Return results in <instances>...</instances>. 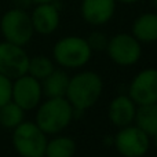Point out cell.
Segmentation results:
<instances>
[{
	"instance_id": "5bb4252c",
	"label": "cell",
	"mask_w": 157,
	"mask_h": 157,
	"mask_svg": "<svg viewBox=\"0 0 157 157\" xmlns=\"http://www.w3.org/2000/svg\"><path fill=\"white\" fill-rule=\"evenodd\" d=\"M131 35L142 44H152L157 41V13L147 11L134 19L131 25Z\"/></svg>"
},
{
	"instance_id": "d4e9b609",
	"label": "cell",
	"mask_w": 157,
	"mask_h": 157,
	"mask_svg": "<svg viewBox=\"0 0 157 157\" xmlns=\"http://www.w3.org/2000/svg\"><path fill=\"white\" fill-rule=\"evenodd\" d=\"M57 0H33V4H41V3H52Z\"/></svg>"
},
{
	"instance_id": "e0dca14e",
	"label": "cell",
	"mask_w": 157,
	"mask_h": 157,
	"mask_svg": "<svg viewBox=\"0 0 157 157\" xmlns=\"http://www.w3.org/2000/svg\"><path fill=\"white\" fill-rule=\"evenodd\" d=\"M134 124L149 136L157 134V102L136 106Z\"/></svg>"
},
{
	"instance_id": "52a82bcc",
	"label": "cell",
	"mask_w": 157,
	"mask_h": 157,
	"mask_svg": "<svg viewBox=\"0 0 157 157\" xmlns=\"http://www.w3.org/2000/svg\"><path fill=\"white\" fill-rule=\"evenodd\" d=\"M150 146V136L135 124L119 128L113 135L112 147L121 157H145Z\"/></svg>"
},
{
	"instance_id": "7a4b0ae2",
	"label": "cell",
	"mask_w": 157,
	"mask_h": 157,
	"mask_svg": "<svg viewBox=\"0 0 157 157\" xmlns=\"http://www.w3.org/2000/svg\"><path fill=\"white\" fill-rule=\"evenodd\" d=\"M35 110V123L48 136L62 134L73 121V108L65 97L46 98Z\"/></svg>"
},
{
	"instance_id": "cb8c5ba5",
	"label": "cell",
	"mask_w": 157,
	"mask_h": 157,
	"mask_svg": "<svg viewBox=\"0 0 157 157\" xmlns=\"http://www.w3.org/2000/svg\"><path fill=\"white\" fill-rule=\"evenodd\" d=\"M150 145H153V146H155V149L157 150V134H155V135L150 136Z\"/></svg>"
},
{
	"instance_id": "4fadbf2b",
	"label": "cell",
	"mask_w": 157,
	"mask_h": 157,
	"mask_svg": "<svg viewBox=\"0 0 157 157\" xmlns=\"http://www.w3.org/2000/svg\"><path fill=\"white\" fill-rule=\"evenodd\" d=\"M136 106L138 105L128 97V94L116 95L108 105L109 121L117 128L134 124Z\"/></svg>"
},
{
	"instance_id": "d6986e66",
	"label": "cell",
	"mask_w": 157,
	"mask_h": 157,
	"mask_svg": "<svg viewBox=\"0 0 157 157\" xmlns=\"http://www.w3.org/2000/svg\"><path fill=\"white\" fill-rule=\"evenodd\" d=\"M55 68H57V65H55V62L52 61L51 57H47V55H35V57L29 58L28 73L41 81L44 77L48 76Z\"/></svg>"
},
{
	"instance_id": "5b68a950",
	"label": "cell",
	"mask_w": 157,
	"mask_h": 157,
	"mask_svg": "<svg viewBox=\"0 0 157 157\" xmlns=\"http://www.w3.org/2000/svg\"><path fill=\"white\" fill-rule=\"evenodd\" d=\"M0 33L3 40L25 47L35 36L30 14L28 10L13 7L0 18Z\"/></svg>"
},
{
	"instance_id": "484cf974",
	"label": "cell",
	"mask_w": 157,
	"mask_h": 157,
	"mask_svg": "<svg viewBox=\"0 0 157 157\" xmlns=\"http://www.w3.org/2000/svg\"><path fill=\"white\" fill-rule=\"evenodd\" d=\"M152 2H153V6H155L156 10H157V0H152Z\"/></svg>"
},
{
	"instance_id": "6da1fadb",
	"label": "cell",
	"mask_w": 157,
	"mask_h": 157,
	"mask_svg": "<svg viewBox=\"0 0 157 157\" xmlns=\"http://www.w3.org/2000/svg\"><path fill=\"white\" fill-rule=\"evenodd\" d=\"M103 78L94 71H80L69 77L65 98L76 110L87 112L98 103L103 94Z\"/></svg>"
},
{
	"instance_id": "7c38bea8",
	"label": "cell",
	"mask_w": 157,
	"mask_h": 157,
	"mask_svg": "<svg viewBox=\"0 0 157 157\" xmlns=\"http://www.w3.org/2000/svg\"><path fill=\"white\" fill-rule=\"evenodd\" d=\"M116 0H81L80 15L91 26H103L116 14Z\"/></svg>"
},
{
	"instance_id": "44dd1931",
	"label": "cell",
	"mask_w": 157,
	"mask_h": 157,
	"mask_svg": "<svg viewBox=\"0 0 157 157\" xmlns=\"http://www.w3.org/2000/svg\"><path fill=\"white\" fill-rule=\"evenodd\" d=\"M11 84L13 80L0 73V106L11 101Z\"/></svg>"
},
{
	"instance_id": "ba28073f",
	"label": "cell",
	"mask_w": 157,
	"mask_h": 157,
	"mask_svg": "<svg viewBox=\"0 0 157 157\" xmlns=\"http://www.w3.org/2000/svg\"><path fill=\"white\" fill-rule=\"evenodd\" d=\"M41 81L36 77L25 73L13 80L11 84V101L15 102L25 112L35 110L43 101Z\"/></svg>"
},
{
	"instance_id": "7402d4cb",
	"label": "cell",
	"mask_w": 157,
	"mask_h": 157,
	"mask_svg": "<svg viewBox=\"0 0 157 157\" xmlns=\"http://www.w3.org/2000/svg\"><path fill=\"white\" fill-rule=\"evenodd\" d=\"M13 4H14V7L22 8V10H28L32 6H35L33 4V0H13Z\"/></svg>"
},
{
	"instance_id": "603a6c76",
	"label": "cell",
	"mask_w": 157,
	"mask_h": 157,
	"mask_svg": "<svg viewBox=\"0 0 157 157\" xmlns=\"http://www.w3.org/2000/svg\"><path fill=\"white\" fill-rule=\"evenodd\" d=\"M138 2H141V0H116V3H121V4H127V6L135 4V3H138Z\"/></svg>"
},
{
	"instance_id": "ac0fdd59",
	"label": "cell",
	"mask_w": 157,
	"mask_h": 157,
	"mask_svg": "<svg viewBox=\"0 0 157 157\" xmlns=\"http://www.w3.org/2000/svg\"><path fill=\"white\" fill-rule=\"evenodd\" d=\"M25 113L26 112L19 108L15 102L8 101L7 103L0 106V127L13 131L25 120Z\"/></svg>"
},
{
	"instance_id": "30bf717a",
	"label": "cell",
	"mask_w": 157,
	"mask_h": 157,
	"mask_svg": "<svg viewBox=\"0 0 157 157\" xmlns=\"http://www.w3.org/2000/svg\"><path fill=\"white\" fill-rule=\"evenodd\" d=\"M128 97L136 105L157 102V68L139 71L128 84Z\"/></svg>"
},
{
	"instance_id": "9a60e30c",
	"label": "cell",
	"mask_w": 157,
	"mask_h": 157,
	"mask_svg": "<svg viewBox=\"0 0 157 157\" xmlns=\"http://www.w3.org/2000/svg\"><path fill=\"white\" fill-rule=\"evenodd\" d=\"M69 75L66 73L65 69L55 68L47 77L41 80V88H43V95L46 98H58L65 97L66 90L69 84Z\"/></svg>"
},
{
	"instance_id": "277c9868",
	"label": "cell",
	"mask_w": 157,
	"mask_h": 157,
	"mask_svg": "<svg viewBox=\"0 0 157 157\" xmlns=\"http://www.w3.org/2000/svg\"><path fill=\"white\" fill-rule=\"evenodd\" d=\"M48 135L35 121H24L11 131V145L19 157H44Z\"/></svg>"
},
{
	"instance_id": "9c48e42d",
	"label": "cell",
	"mask_w": 157,
	"mask_h": 157,
	"mask_svg": "<svg viewBox=\"0 0 157 157\" xmlns=\"http://www.w3.org/2000/svg\"><path fill=\"white\" fill-rule=\"evenodd\" d=\"M29 55L22 46L10 41H0V73L6 77L14 78L28 73Z\"/></svg>"
},
{
	"instance_id": "8fae6325",
	"label": "cell",
	"mask_w": 157,
	"mask_h": 157,
	"mask_svg": "<svg viewBox=\"0 0 157 157\" xmlns=\"http://www.w3.org/2000/svg\"><path fill=\"white\" fill-rule=\"evenodd\" d=\"M30 21L35 33L41 36H50L59 28L61 10L57 2L35 4L30 11Z\"/></svg>"
},
{
	"instance_id": "ffe728a7",
	"label": "cell",
	"mask_w": 157,
	"mask_h": 157,
	"mask_svg": "<svg viewBox=\"0 0 157 157\" xmlns=\"http://www.w3.org/2000/svg\"><path fill=\"white\" fill-rule=\"evenodd\" d=\"M86 39H87V43H88L90 48L92 50V52L105 51L106 46H108V41H109L108 35L101 32V30H92Z\"/></svg>"
},
{
	"instance_id": "3957f363",
	"label": "cell",
	"mask_w": 157,
	"mask_h": 157,
	"mask_svg": "<svg viewBox=\"0 0 157 157\" xmlns=\"http://www.w3.org/2000/svg\"><path fill=\"white\" fill-rule=\"evenodd\" d=\"M92 54L94 52L90 48L86 37L69 35L55 41L52 46L51 58L59 68L65 71H76L84 68L90 62Z\"/></svg>"
},
{
	"instance_id": "8992f818",
	"label": "cell",
	"mask_w": 157,
	"mask_h": 157,
	"mask_svg": "<svg viewBox=\"0 0 157 157\" xmlns=\"http://www.w3.org/2000/svg\"><path fill=\"white\" fill-rule=\"evenodd\" d=\"M105 51L114 65L130 68L141 61L142 43H139L131 33H116L114 36L109 37Z\"/></svg>"
},
{
	"instance_id": "2e32d148",
	"label": "cell",
	"mask_w": 157,
	"mask_h": 157,
	"mask_svg": "<svg viewBox=\"0 0 157 157\" xmlns=\"http://www.w3.org/2000/svg\"><path fill=\"white\" fill-rule=\"evenodd\" d=\"M77 144L72 136L57 134L47 139L44 157H75Z\"/></svg>"
}]
</instances>
